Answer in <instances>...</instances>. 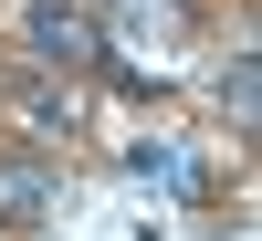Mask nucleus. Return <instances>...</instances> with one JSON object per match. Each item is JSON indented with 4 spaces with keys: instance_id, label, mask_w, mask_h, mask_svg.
<instances>
[{
    "instance_id": "obj_1",
    "label": "nucleus",
    "mask_w": 262,
    "mask_h": 241,
    "mask_svg": "<svg viewBox=\"0 0 262 241\" xmlns=\"http://www.w3.org/2000/svg\"><path fill=\"white\" fill-rule=\"evenodd\" d=\"M21 32H32V53H42V63H84V53H95V21H84V11H53V0H42Z\"/></svg>"
},
{
    "instance_id": "obj_2",
    "label": "nucleus",
    "mask_w": 262,
    "mask_h": 241,
    "mask_svg": "<svg viewBox=\"0 0 262 241\" xmlns=\"http://www.w3.org/2000/svg\"><path fill=\"white\" fill-rule=\"evenodd\" d=\"M42 200H53L42 168H0V221H42Z\"/></svg>"
}]
</instances>
